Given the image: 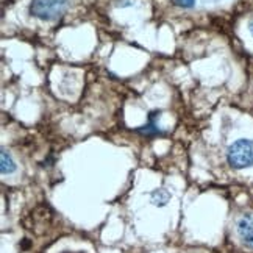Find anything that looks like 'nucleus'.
I'll return each instance as SVG.
<instances>
[{
    "label": "nucleus",
    "mask_w": 253,
    "mask_h": 253,
    "mask_svg": "<svg viewBox=\"0 0 253 253\" xmlns=\"http://www.w3.org/2000/svg\"><path fill=\"white\" fill-rule=\"evenodd\" d=\"M67 8L69 0H32L30 14L41 21H55L67 11Z\"/></svg>",
    "instance_id": "obj_1"
},
{
    "label": "nucleus",
    "mask_w": 253,
    "mask_h": 253,
    "mask_svg": "<svg viewBox=\"0 0 253 253\" xmlns=\"http://www.w3.org/2000/svg\"><path fill=\"white\" fill-rule=\"evenodd\" d=\"M228 164L235 169H246L253 166V141L239 139L230 145L227 152Z\"/></svg>",
    "instance_id": "obj_2"
},
{
    "label": "nucleus",
    "mask_w": 253,
    "mask_h": 253,
    "mask_svg": "<svg viewBox=\"0 0 253 253\" xmlns=\"http://www.w3.org/2000/svg\"><path fill=\"white\" fill-rule=\"evenodd\" d=\"M238 236L242 244L253 250V214H244L236 223Z\"/></svg>",
    "instance_id": "obj_3"
},
{
    "label": "nucleus",
    "mask_w": 253,
    "mask_h": 253,
    "mask_svg": "<svg viewBox=\"0 0 253 253\" xmlns=\"http://www.w3.org/2000/svg\"><path fill=\"white\" fill-rule=\"evenodd\" d=\"M153 114H155V113H152V116H150V122H149L147 125H145L144 128H139V130H138L139 133L147 134V136H155V134H160V133H161L158 126H155V121H153L155 116H153Z\"/></svg>",
    "instance_id": "obj_6"
},
{
    "label": "nucleus",
    "mask_w": 253,
    "mask_h": 253,
    "mask_svg": "<svg viewBox=\"0 0 253 253\" xmlns=\"http://www.w3.org/2000/svg\"><path fill=\"white\" fill-rule=\"evenodd\" d=\"M0 170L2 173H13L16 170V163L6 150H2L0 153Z\"/></svg>",
    "instance_id": "obj_4"
},
{
    "label": "nucleus",
    "mask_w": 253,
    "mask_h": 253,
    "mask_svg": "<svg viewBox=\"0 0 253 253\" xmlns=\"http://www.w3.org/2000/svg\"><path fill=\"white\" fill-rule=\"evenodd\" d=\"M173 5H177L180 8H192L196 5V0H172Z\"/></svg>",
    "instance_id": "obj_7"
},
{
    "label": "nucleus",
    "mask_w": 253,
    "mask_h": 253,
    "mask_svg": "<svg viewBox=\"0 0 253 253\" xmlns=\"http://www.w3.org/2000/svg\"><path fill=\"white\" fill-rule=\"evenodd\" d=\"M249 30H250V33H252V36H253V19L249 22Z\"/></svg>",
    "instance_id": "obj_8"
},
{
    "label": "nucleus",
    "mask_w": 253,
    "mask_h": 253,
    "mask_svg": "<svg viewBox=\"0 0 253 253\" xmlns=\"http://www.w3.org/2000/svg\"><path fill=\"white\" fill-rule=\"evenodd\" d=\"M170 200V194L166 189H158L152 194V202L157 207H164Z\"/></svg>",
    "instance_id": "obj_5"
}]
</instances>
